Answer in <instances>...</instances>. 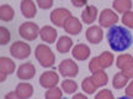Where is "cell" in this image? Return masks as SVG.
Instances as JSON below:
<instances>
[{"label": "cell", "mask_w": 133, "mask_h": 99, "mask_svg": "<svg viewBox=\"0 0 133 99\" xmlns=\"http://www.w3.org/2000/svg\"><path fill=\"white\" fill-rule=\"evenodd\" d=\"M71 4L76 6V8H81V6H86V1H71Z\"/></svg>", "instance_id": "36"}, {"label": "cell", "mask_w": 133, "mask_h": 99, "mask_svg": "<svg viewBox=\"0 0 133 99\" xmlns=\"http://www.w3.org/2000/svg\"><path fill=\"white\" fill-rule=\"evenodd\" d=\"M107 37V43L116 52H123L128 50L133 43V36L131 31L127 27L115 25L112 27H110L106 33Z\"/></svg>", "instance_id": "1"}, {"label": "cell", "mask_w": 133, "mask_h": 99, "mask_svg": "<svg viewBox=\"0 0 133 99\" xmlns=\"http://www.w3.org/2000/svg\"><path fill=\"white\" fill-rule=\"evenodd\" d=\"M58 69H59V73L63 75V77H69V78H74L78 75L79 73V67L76 65L75 61H73L71 58H65L63 60L59 66H58Z\"/></svg>", "instance_id": "5"}, {"label": "cell", "mask_w": 133, "mask_h": 99, "mask_svg": "<svg viewBox=\"0 0 133 99\" xmlns=\"http://www.w3.org/2000/svg\"><path fill=\"white\" fill-rule=\"evenodd\" d=\"M62 88H58V87H54V88H51V89H47L46 94H44V98L46 99H62Z\"/></svg>", "instance_id": "27"}, {"label": "cell", "mask_w": 133, "mask_h": 99, "mask_svg": "<svg viewBox=\"0 0 133 99\" xmlns=\"http://www.w3.org/2000/svg\"><path fill=\"white\" fill-rule=\"evenodd\" d=\"M127 83H128V78L122 72L116 73L114 75V78H112V85H114L115 89H122L127 85Z\"/></svg>", "instance_id": "23"}, {"label": "cell", "mask_w": 133, "mask_h": 99, "mask_svg": "<svg viewBox=\"0 0 133 99\" xmlns=\"http://www.w3.org/2000/svg\"><path fill=\"white\" fill-rule=\"evenodd\" d=\"M126 95L133 99V80H131V83L126 87Z\"/></svg>", "instance_id": "34"}, {"label": "cell", "mask_w": 133, "mask_h": 99, "mask_svg": "<svg viewBox=\"0 0 133 99\" xmlns=\"http://www.w3.org/2000/svg\"><path fill=\"white\" fill-rule=\"evenodd\" d=\"M97 58H99L100 66L102 67V69H105V68H109V67L112 66L114 60H115V56H114V53H111V52L104 51L101 55L97 56Z\"/></svg>", "instance_id": "20"}, {"label": "cell", "mask_w": 133, "mask_h": 99, "mask_svg": "<svg viewBox=\"0 0 133 99\" xmlns=\"http://www.w3.org/2000/svg\"><path fill=\"white\" fill-rule=\"evenodd\" d=\"M20 9H21V14L24 15L26 19H32L37 14V8L36 4L32 0H24L20 4Z\"/></svg>", "instance_id": "15"}, {"label": "cell", "mask_w": 133, "mask_h": 99, "mask_svg": "<svg viewBox=\"0 0 133 99\" xmlns=\"http://www.w3.org/2000/svg\"><path fill=\"white\" fill-rule=\"evenodd\" d=\"M62 99H66V98H62Z\"/></svg>", "instance_id": "39"}, {"label": "cell", "mask_w": 133, "mask_h": 99, "mask_svg": "<svg viewBox=\"0 0 133 99\" xmlns=\"http://www.w3.org/2000/svg\"><path fill=\"white\" fill-rule=\"evenodd\" d=\"M10 38H11V33L6 27L1 26L0 27V45L1 46H5L10 42Z\"/></svg>", "instance_id": "28"}, {"label": "cell", "mask_w": 133, "mask_h": 99, "mask_svg": "<svg viewBox=\"0 0 133 99\" xmlns=\"http://www.w3.org/2000/svg\"><path fill=\"white\" fill-rule=\"evenodd\" d=\"M16 69V65L9 57H1L0 58V80L5 82L6 77L11 73H14Z\"/></svg>", "instance_id": "9"}, {"label": "cell", "mask_w": 133, "mask_h": 99, "mask_svg": "<svg viewBox=\"0 0 133 99\" xmlns=\"http://www.w3.org/2000/svg\"><path fill=\"white\" fill-rule=\"evenodd\" d=\"M37 5L42 9H49L53 6V0H38Z\"/></svg>", "instance_id": "33"}, {"label": "cell", "mask_w": 133, "mask_h": 99, "mask_svg": "<svg viewBox=\"0 0 133 99\" xmlns=\"http://www.w3.org/2000/svg\"><path fill=\"white\" fill-rule=\"evenodd\" d=\"M58 83H59V75L56 71H46L39 77V84L46 89L57 87Z\"/></svg>", "instance_id": "8"}, {"label": "cell", "mask_w": 133, "mask_h": 99, "mask_svg": "<svg viewBox=\"0 0 133 99\" xmlns=\"http://www.w3.org/2000/svg\"><path fill=\"white\" fill-rule=\"evenodd\" d=\"M133 61V56L132 55H129V53H122V55H119L117 57V60H116V66L118 67L119 69H122L127 63Z\"/></svg>", "instance_id": "26"}, {"label": "cell", "mask_w": 133, "mask_h": 99, "mask_svg": "<svg viewBox=\"0 0 133 99\" xmlns=\"http://www.w3.org/2000/svg\"><path fill=\"white\" fill-rule=\"evenodd\" d=\"M78 89V83L74 79H64L62 82V90L66 94H73Z\"/></svg>", "instance_id": "24"}, {"label": "cell", "mask_w": 133, "mask_h": 99, "mask_svg": "<svg viewBox=\"0 0 133 99\" xmlns=\"http://www.w3.org/2000/svg\"><path fill=\"white\" fill-rule=\"evenodd\" d=\"M57 50L59 53H68L73 46V40L69 36H62L57 41Z\"/></svg>", "instance_id": "18"}, {"label": "cell", "mask_w": 133, "mask_h": 99, "mask_svg": "<svg viewBox=\"0 0 133 99\" xmlns=\"http://www.w3.org/2000/svg\"><path fill=\"white\" fill-rule=\"evenodd\" d=\"M35 56L37 58L38 63L44 68L53 67L56 63V56L47 45H43V43L38 45L35 50Z\"/></svg>", "instance_id": "2"}, {"label": "cell", "mask_w": 133, "mask_h": 99, "mask_svg": "<svg viewBox=\"0 0 133 99\" xmlns=\"http://www.w3.org/2000/svg\"><path fill=\"white\" fill-rule=\"evenodd\" d=\"M16 74L22 80L32 79L36 74V67L33 66L31 62H25L22 65H20L19 68L16 69Z\"/></svg>", "instance_id": "10"}, {"label": "cell", "mask_w": 133, "mask_h": 99, "mask_svg": "<svg viewBox=\"0 0 133 99\" xmlns=\"http://www.w3.org/2000/svg\"><path fill=\"white\" fill-rule=\"evenodd\" d=\"M118 21V15L111 9H104L99 16V24L101 27H112L117 24Z\"/></svg>", "instance_id": "7"}, {"label": "cell", "mask_w": 133, "mask_h": 99, "mask_svg": "<svg viewBox=\"0 0 133 99\" xmlns=\"http://www.w3.org/2000/svg\"><path fill=\"white\" fill-rule=\"evenodd\" d=\"M85 37L90 43H92V45H97V43H100L101 41H102L104 31H102L101 26L94 25V26H90V27L86 30Z\"/></svg>", "instance_id": "11"}, {"label": "cell", "mask_w": 133, "mask_h": 99, "mask_svg": "<svg viewBox=\"0 0 133 99\" xmlns=\"http://www.w3.org/2000/svg\"><path fill=\"white\" fill-rule=\"evenodd\" d=\"M4 99H21V98L16 94V92H9V93L5 94Z\"/></svg>", "instance_id": "35"}, {"label": "cell", "mask_w": 133, "mask_h": 99, "mask_svg": "<svg viewBox=\"0 0 133 99\" xmlns=\"http://www.w3.org/2000/svg\"><path fill=\"white\" fill-rule=\"evenodd\" d=\"M121 21H122V24H123L124 26H127L128 28H133V11L132 10H131V11H127L126 14L122 15Z\"/></svg>", "instance_id": "29"}, {"label": "cell", "mask_w": 133, "mask_h": 99, "mask_svg": "<svg viewBox=\"0 0 133 99\" xmlns=\"http://www.w3.org/2000/svg\"><path fill=\"white\" fill-rule=\"evenodd\" d=\"M15 16V10L9 4H4L0 6V19L1 21H11Z\"/></svg>", "instance_id": "22"}, {"label": "cell", "mask_w": 133, "mask_h": 99, "mask_svg": "<svg viewBox=\"0 0 133 99\" xmlns=\"http://www.w3.org/2000/svg\"><path fill=\"white\" fill-rule=\"evenodd\" d=\"M71 55L78 61H85L90 56V47L85 43H78L73 47Z\"/></svg>", "instance_id": "12"}, {"label": "cell", "mask_w": 133, "mask_h": 99, "mask_svg": "<svg viewBox=\"0 0 133 99\" xmlns=\"http://www.w3.org/2000/svg\"><path fill=\"white\" fill-rule=\"evenodd\" d=\"M89 69H90V72L92 74L99 71H102V67L100 66L99 58H97V57H92V58H91L90 63H89Z\"/></svg>", "instance_id": "30"}, {"label": "cell", "mask_w": 133, "mask_h": 99, "mask_svg": "<svg viewBox=\"0 0 133 99\" xmlns=\"http://www.w3.org/2000/svg\"><path fill=\"white\" fill-rule=\"evenodd\" d=\"M64 31L66 33H69L71 36H75V35H79L83 30V26H81V22L80 20L75 18V16H71L70 19L68 20L64 25Z\"/></svg>", "instance_id": "13"}, {"label": "cell", "mask_w": 133, "mask_h": 99, "mask_svg": "<svg viewBox=\"0 0 133 99\" xmlns=\"http://www.w3.org/2000/svg\"><path fill=\"white\" fill-rule=\"evenodd\" d=\"M121 72H122L128 79H133V61L127 63V65L121 69Z\"/></svg>", "instance_id": "32"}, {"label": "cell", "mask_w": 133, "mask_h": 99, "mask_svg": "<svg viewBox=\"0 0 133 99\" xmlns=\"http://www.w3.org/2000/svg\"><path fill=\"white\" fill-rule=\"evenodd\" d=\"M35 88H33L32 84H30L29 82H21L19 84L16 85V94L19 95L21 99H30L32 97L33 92H35Z\"/></svg>", "instance_id": "16"}, {"label": "cell", "mask_w": 133, "mask_h": 99, "mask_svg": "<svg viewBox=\"0 0 133 99\" xmlns=\"http://www.w3.org/2000/svg\"><path fill=\"white\" fill-rule=\"evenodd\" d=\"M81 88H83V90L85 92L86 94H94V93L96 92V89H97V87L94 84V82H92V78H91V77H86V78H84L83 83H81Z\"/></svg>", "instance_id": "25"}, {"label": "cell", "mask_w": 133, "mask_h": 99, "mask_svg": "<svg viewBox=\"0 0 133 99\" xmlns=\"http://www.w3.org/2000/svg\"><path fill=\"white\" fill-rule=\"evenodd\" d=\"M95 99H115V97L110 89H101L95 95Z\"/></svg>", "instance_id": "31"}, {"label": "cell", "mask_w": 133, "mask_h": 99, "mask_svg": "<svg viewBox=\"0 0 133 99\" xmlns=\"http://www.w3.org/2000/svg\"><path fill=\"white\" fill-rule=\"evenodd\" d=\"M57 36H58L57 30L54 27H52V26H49V25L43 26L41 28V31H39V37L46 43H53L57 40Z\"/></svg>", "instance_id": "14"}, {"label": "cell", "mask_w": 133, "mask_h": 99, "mask_svg": "<svg viewBox=\"0 0 133 99\" xmlns=\"http://www.w3.org/2000/svg\"><path fill=\"white\" fill-rule=\"evenodd\" d=\"M117 99H131V98L127 97V95H124V97H119V98H117Z\"/></svg>", "instance_id": "38"}, {"label": "cell", "mask_w": 133, "mask_h": 99, "mask_svg": "<svg viewBox=\"0 0 133 99\" xmlns=\"http://www.w3.org/2000/svg\"><path fill=\"white\" fill-rule=\"evenodd\" d=\"M39 31H41V28L38 27V25L32 22V21H26V22L20 25L19 27V35L27 41L36 40L39 35Z\"/></svg>", "instance_id": "3"}, {"label": "cell", "mask_w": 133, "mask_h": 99, "mask_svg": "<svg viewBox=\"0 0 133 99\" xmlns=\"http://www.w3.org/2000/svg\"><path fill=\"white\" fill-rule=\"evenodd\" d=\"M10 53L14 58L25 60L31 55V47L29 43L24 42V41H15L10 46Z\"/></svg>", "instance_id": "4"}, {"label": "cell", "mask_w": 133, "mask_h": 99, "mask_svg": "<svg viewBox=\"0 0 133 99\" xmlns=\"http://www.w3.org/2000/svg\"><path fill=\"white\" fill-rule=\"evenodd\" d=\"M112 8L119 14H126L127 11H131L132 9V1L131 0H115L112 3Z\"/></svg>", "instance_id": "19"}, {"label": "cell", "mask_w": 133, "mask_h": 99, "mask_svg": "<svg viewBox=\"0 0 133 99\" xmlns=\"http://www.w3.org/2000/svg\"><path fill=\"white\" fill-rule=\"evenodd\" d=\"M71 99H88V97L84 94H81V93H78V94H74V97Z\"/></svg>", "instance_id": "37"}, {"label": "cell", "mask_w": 133, "mask_h": 99, "mask_svg": "<svg viewBox=\"0 0 133 99\" xmlns=\"http://www.w3.org/2000/svg\"><path fill=\"white\" fill-rule=\"evenodd\" d=\"M97 18V8L94 5H86L81 13V20L84 24L91 25Z\"/></svg>", "instance_id": "17"}, {"label": "cell", "mask_w": 133, "mask_h": 99, "mask_svg": "<svg viewBox=\"0 0 133 99\" xmlns=\"http://www.w3.org/2000/svg\"><path fill=\"white\" fill-rule=\"evenodd\" d=\"M91 78H92V82H94V84L99 88V87H104L109 83V75L107 73L102 69V71H99L94 73V74L91 75Z\"/></svg>", "instance_id": "21"}, {"label": "cell", "mask_w": 133, "mask_h": 99, "mask_svg": "<svg viewBox=\"0 0 133 99\" xmlns=\"http://www.w3.org/2000/svg\"><path fill=\"white\" fill-rule=\"evenodd\" d=\"M71 18V13L65 8H57L51 13V21L58 27H64L68 20Z\"/></svg>", "instance_id": "6"}]
</instances>
